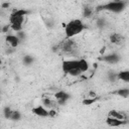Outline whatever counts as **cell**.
<instances>
[{
  "label": "cell",
  "instance_id": "obj_18",
  "mask_svg": "<svg viewBox=\"0 0 129 129\" xmlns=\"http://www.w3.org/2000/svg\"><path fill=\"white\" fill-rule=\"evenodd\" d=\"M13 110L9 107V106H5L3 108V116L6 120H10V117H11V114H12Z\"/></svg>",
  "mask_w": 129,
  "mask_h": 129
},
{
  "label": "cell",
  "instance_id": "obj_10",
  "mask_svg": "<svg viewBox=\"0 0 129 129\" xmlns=\"http://www.w3.org/2000/svg\"><path fill=\"white\" fill-rule=\"evenodd\" d=\"M106 124L110 127H119V126H122L124 124H126L127 121H122V120H118L116 118H113V117H107L106 118Z\"/></svg>",
  "mask_w": 129,
  "mask_h": 129
},
{
  "label": "cell",
  "instance_id": "obj_13",
  "mask_svg": "<svg viewBox=\"0 0 129 129\" xmlns=\"http://www.w3.org/2000/svg\"><path fill=\"white\" fill-rule=\"evenodd\" d=\"M117 80H121L125 83L129 82V71L124 70V71H120L117 73Z\"/></svg>",
  "mask_w": 129,
  "mask_h": 129
},
{
  "label": "cell",
  "instance_id": "obj_29",
  "mask_svg": "<svg viewBox=\"0 0 129 129\" xmlns=\"http://www.w3.org/2000/svg\"><path fill=\"white\" fill-rule=\"evenodd\" d=\"M10 7V3L9 2H3L1 3V8L2 9H6V8H9Z\"/></svg>",
  "mask_w": 129,
  "mask_h": 129
},
{
  "label": "cell",
  "instance_id": "obj_24",
  "mask_svg": "<svg viewBox=\"0 0 129 129\" xmlns=\"http://www.w3.org/2000/svg\"><path fill=\"white\" fill-rule=\"evenodd\" d=\"M16 36L18 37V39L20 40V42H21L22 40H25V38H26V34H25V32H24L23 30L16 32Z\"/></svg>",
  "mask_w": 129,
  "mask_h": 129
},
{
  "label": "cell",
  "instance_id": "obj_22",
  "mask_svg": "<svg viewBox=\"0 0 129 129\" xmlns=\"http://www.w3.org/2000/svg\"><path fill=\"white\" fill-rule=\"evenodd\" d=\"M108 80L110 82H115V81H118L117 80V73L113 72V71H109L108 72Z\"/></svg>",
  "mask_w": 129,
  "mask_h": 129
},
{
  "label": "cell",
  "instance_id": "obj_31",
  "mask_svg": "<svg viewBox=\"0 0 129 129\" xmlns=\"http://www.w3.org/2000/svg\"><path fill=\"white\" fill-rule=\"evenodd\" d=\"M0 33H2V25H0Z\"/></svg>",
  "mask_w": 129,
  "mask_h": 129
},
{
  "label": "cell",
  "instance_id": "obj_34",
  "mask_svg": "<svg viewBox=\"0 0 129 129\" xmlns=\"http://www.w3.org/2000/svg\"><path fill=\"white\" fill-rule=\"evenodd\" d=\"M0 71H1V68H0Z\"/></svg>",
  "mask_w": 129,
  "mask_h": 129
},
{
  "label": "cell",
  "instance_id": "obj_20",
  "mask_svg": "<svg viewBox=\"0 0 129 129\" xmlns=\"http://www.w3.org/2000/svg\"><path fill=\"white\" fill-rule=\"evenodd\" d=\"M97 100H98V98H94V99H91V98H85L83 101H82V104L83 105H85V106H91V105H93L95 102H97Z\"/></svg>",
  "mask_w": 129,
  "mask_h": 129
},
{
  "label": "cell",
  "instance_id": "obj_9",
  "mask_svg": "<svg viewBox=\"0 0 129 129\" xmlns=\"http://www.w3.org/2000/svg\"><path fill=\"white\" fill-rule=\"evenodd\" d=\"M5 41L7 42V44L12 47V48H16L19 44H20V40L18 39V37L15 34H6L5 36Z\"/></svg>",
  "mask_w": 129,
  "mask_h": 129
},
{
  "label": "cell",
  "instance_id": "obj_16",
  "mask_svg": "<svg viewBox=\"0 0 129 129\" xmlns=\"http://www.w3.org/2000/svg\"><path fill=\"white\" fill-rule=\"evenodd\" d=\"M110 41L112 43H120L122 41V36L119 34V33H112L109 37Z\"/></svg>",
  "mask_w": 129,
  "mask_h": 129
},
{
  "label": "cell",
  "instance_id": "obj_6",
  "mask_svg": "<svg viewBox=\"0 0 129 129\" xmlns=\"http://www.w3.org/2000/svg\"><path fill=\"white\" fill-rule=\"evenodd\" d=\"M60 49L67 53V54H73L76 50V45H75V42L72 40V39H66L64 42L62 43Z\"/></svg>",
  "mask_w": 129,
  "mask_h": 129
},
{
  "label": "cell",
  "instance_id": "obj_1",
  "mask_svg": "<svg viewBox=\"0 0 129 129\" xmlns=\"http://www.w3.org/2000/svg\"><path fill=\"white\" fill-rule=\"evenodd\" d=\"M86 28L85 23L81 19H72L68 23L63 24V29H64V35L67 39H71L72 37L80 34L81 32L84 31Z\"/></svg>",
  "mask_w": 129,
  "mask_h": 129
},
{
  "label": "cell",
  "instance_id": "obj_26",
  "mask_svg": "<svg viewBox=\"0 0 129 129\" xmlns=\"http://www.w3.org/2000/svg\"><path fill=\"white\" fill-rule=\"evenodd\" d=\"M56 116H57V111L55 109H53V108L48 109V117L49 118H54Z\"/></svg>",
  "mask_w": 129,
  "mask_h": 129
},
{
  "label": "cell",
  "instance_id": "obj_17",
  "mask_svg": "<svg viewBox=\"0 0 129 129\" xmlns=\"http://www.w3.org/2000/svg\"><path fill=\"white\" fill-rule=\"evenodd\" d=\"M33 62H34V57L32 55L26 54V55L23 56V63H24V66L28 67V66H31Z\"/></svg>",
  "mask_w": 129,
  "mask_h": 129
},
{
  "label": "cell",
  "instance_id": "obj_32",
  "mask_svg": "<svg viewBox=\"0 0 129 129\" xmlns=\"http://www.w3.org/2000/svg\"><path fill=\"white\" fill-rule=\"evenodd\" d=\"M2 62H3V61H2V58H1V57H0V66H1V64H2Z\"/></svg>",
  "mask_w": 129,
  "mask_h": 129
},
{
  "label": "cell",
  "instance_id": "obj_8",
  "mask_svg": "<svg viewBox=\"0 0 129 129\" xmlns=\"http://www.w3.org/2000/svg\"><path fill=\"white\" fill-rule=\"evenodd\" d=\"M31 112H32V114H34L37 117H41V118L48 117V110L45 107H43L42 105H37V106L33 107L31 109Z\"/></svg>",
  "mask_w": 129,
  "mask_h": 129
},
{
  "label": "cell",
  "instance_id": "obj_27",
  "mask_svg": "<svg viewBox=\"0 0 129 129\" xmlns=\"http://www.w3.org/2000/svg\"><path fill=\"white\" fill-rule=\"evenodd\" d=\"M9 29H10V24H5V25H3L2 26V33H7L8 31H9Z\"/></svg>",
  "mask_w": 129,
  "mask_h": 129
},
{
  "label": "cell",
  "instance_id": "obj_5",
  "mask_svg": "<svg viewBox=\"0 0 129 129\" xmlns=\"http://www.w3.org/2000/svg\"><path fill=\"white\" fill-rule=\"evenodd\" d=\"M78 69V59H63L61 61V70L68 74L70 71Z\"/></svg>",
  "mask_w": 129,
  "mask_h": 129
},
{
  "label": "cell",
  "instance_id": "obj_3",
  "mask_svg": "<svg viewBox=\"0 0 129 129\" xmlns=\"http://www.w3.org/2000/svg\"><path fill=\"white\" fill-rule=\"evenodd\" d=\"M29 13L30 11L27 9H14L9 16V24H23L25 16H27Z\"/></svg>",
  "mask_w": 129,
  "mask_h": 129
},
{
  "label": "cell",
  "instance_id": "obj_30",
  "mask_svg": "<svg viewBox=\"0 0 129 129\" xmlns=\"http://www.w3.org/2000/svg\"><path fill=\"white\" fill-rule=\"evenodd\" d=\"M14 51V48H12V47H9L7 50H6V53H8V54H10V53H12Z\"/></svg>",
  "mask_w": 129,
  "mask_h": 129
},
{
  "label": "cell",
  "instance_id": "obj_7",
  "mask_svg": "<svg viewBox=\"0 0 129 129\" xmlns=\"http://www.w3.org/2000/svg\"><path fill=\"white\" fill-rule=\"evenodd\" d=\"M101 59L107 63H110V64H115V63H118L121 59L120 55L116 52H112V53H109V54H105L101 57Z\"/></svg>",
  "mask_w": 129,
  "mask_h": 129
},
{
  "label": "cell",
  "instance_id": "obj_14",
  "mask_svg": "<svg viewBox=\"0 0 129 129\" xmlns=\"http://www.w3.org/2000/svg\"><path fill=\"white\" fill-rule=\"evenodd\" d=\"M94 14V9L91 6H84L83 8V16L85 18H91Z\"/></svg>",
  "mask_w": 129,
  "mask_h": 129
},
{
  "label": "cell",
  "instance_id": "obj_33",
  "mask_svg": "<svg viewBox=\"0 0 129 129\" xmlns=\"http://www.w3.org/2000/svg\"><path fill=\"white\" fill-rule=\"evenodd\" d=\"M0 99H1V95H0Z\"/></svg>",
  "mask_w": 129,
  "mask_h": 129
},
{
  "label": "cell",
  "instance_id": "obj_25",
  "mask_svg": "<svg viewBox=\"0 0 129 129\" xmlns=\"http://www.w3.org/2000/svg\"><path fill=\"white\" fill-rule=\"evenodd\" d=\"M82 73L78 70V69H75V70H72V71H70L69 73H68V75H70V76H72V77H78V76H80Z\"/></svg>",
  "mask_w": 129,
  "mask_h": 129
},
{
  "label": "cell",
  "instance_id": "obj_28",
  "mask_svg": "<svg viewBox=\"0 0 129 129\" xmlns=\"http://www.w3.org/2000/svg\"><path fill=\"white\" fill-rule=\"evenodd\" d=\"M88 98H91V99L98 98L97 93H96V92H94V91H89V93H88Z\"/></svg>",
  "mask_w": 129,
  "mask_h": 129
},
{
  "label": "cell",
  "instance_id": "obj_2",
  "mask_svg": "<svg viewBox=\"0 0 129 129\" xmlns=\"http://www.w3.org/2000/svg\"><path fill=\"white\" fill-rule=\"evenodd\" d=\"M128 2L123 0H117V1H109L103 5H99L96 10L97 11H110L113 13H121L127 6Z\"/></svg>",
  "mask_w": 129,
  "mask_h": 129
},
{
  "label": "cell",
  "instance_id": "obj_21",
  "mask_svg": "<svg viewBox=\"0 0 129 129\" xmlns=\"http://www.w3.org/2000/svg\"><path fill=\"white\" fill-rule=\"evenodd\" d=\"M42 106L43 107H48V108H52V106H53V102L47 97V98H42Z\"/></svg>",
  "mask_w": 129,
  "mask_h": 129
},
{
  "label": "cell",
  "instance_id": "obj_12",
  "mask_svg": "<svg viewBox=\"0 0 129 129\" xmlns=\"http://www.w3.org/2000/svg\"><path fill=\"white\" fill-rule=\"evenodd\" d=\"M90 66H89V62L87 61V59L85 58H79L78 59V70L83 74V73H86L88 70H89Z\"/></svg>",
  "mask_w": 129,
  "mask_h": 129
},
{
  "label": "cell",
  "instance_id": "obj_23",
  "mask_svg": "<svg viewBox=\"0 0 129 129\" xmlns=\"http://www.w3.org/2000/svg\"><path fill=\"white\" fill-rule=\"evenodd\" d=\"M96 25H97L99 28H104V27L106 26V20H105L104 18L100 17V18H98V19L96 20Z\"/></svg>",
  "mask_w": 129,
  "mask_h": 129
},
{
  "label": "cell",
  "instance_id": "obj_15",
  "mask_svg": "<svg viewBox=\"0 0 129 129\" xmlns=\"http://www.w3.org/2000/svg\"><path fill=\"white\" fill-rule=\"evenodd\" d=\"M114 94H116V95H118L119 97H122V98H128V96H129V88L118 89L116 92H114Z\"/></svg>",
  "mask_w": 129,
  "mask_h": 129
},
{
  "label": "cell",
  "instance_id": "obj_4",
  "mask_svg": "<svg viewBox=\"0 0 129 129\" xmlns=\"http://www.w3.org/2000/svg\"><path fill=\"white\" fill-rule=\"evenodd\" d=\"M54 98L56 100V103L60 106H63L67 104V102L71 99V95L66 92V91H62V90H59L57 91L55 94H54Z\"/></svg>",
  "mask_w": 129,
  "mask_h": 129
},
{
  "label": "cell",
  "instance_id": "obj_11",
  "mask_svg": "<svg viewBox=\"0 0 129 129\" xmlns=\"http://www.w3.org/2000/svg\"><path fill=\"white\" fill-rule=\"evenodd\" d=\"M108 116L109 117H113V118H116L118 120H122V121H127V116L122 113V112H119L117 110H110L109 113H108Z\"/></svg>",
  "mask_w": 129,
  "mask_h": 129
},
{
  "label": "cell",
  "instance_id": "obj_19",
  "mask_svg": "<svg viewBox=\"0 0 129 129\" xmlns=\"http://www.w3.org/2000/svg\"><path fill=\"white\" fill-rule=\"evenodd\" d=\"M21 117H22V115H21L20 111H18V110H13V112H12V114H11V117H10V120L16 122V121H19V120L21 119Z\"/></svg>",
  "mask_w": 129,
  "mask_h": 129
}]
</instances>
